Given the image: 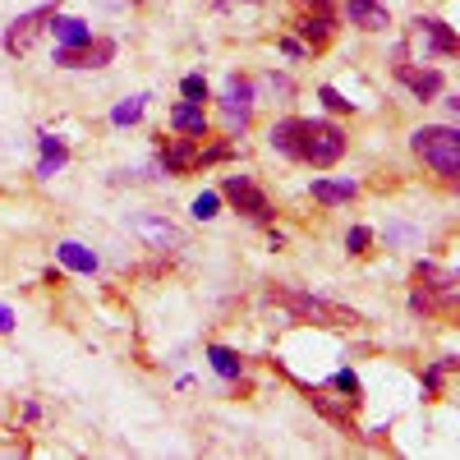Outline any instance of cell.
I'll return each mask as SVG.
<instances>
[{
  "label": "cell",
  "mask_w": 460,
  "mask_h": 460,
  "mask_svg": "<svg viewBox=\"0 0 460 460\" xmlns=\"http://www.w3.org/2000/svg\"><path fill=\"white\" fill-rule=\"evenodd\" d=\"M410 147H414V157L424 166H433L442 180L460 175V129L456 125H424V129H414Z\"/></svg>",
  "instance_id": "cell-1"
},
{
  "label": "cell",
  "mask_w": 460,
  "mask_h": 460,
  "mask_svg": "<svg viewBox=\"0 0 460 460\" xmlns=\"http://www.w3.org/2000/svg\"><path fill=\"white\" fill-rule=\"evenodd\" d=\"M345 152V134L332 120H299V162L314 166H336Z\"/></svg>",
  "instance_id": "cell-2"
},
{
  "label": "cell",
  "mask_w": 460,
  "mask_h": 460,
  "mask_svg": "<svg viewBox=\"0 0 460 460\" xmlns=\"http://www.w3.org/2000/svg\"><path fill=\"white\" fill-rule=\"evenodd\" d=\"M272 299H281L295 318H309V323H327V327H350V323H359L350 309H336V304L314 299V295H304V290H277Z\"/></svg>",
  "instance_id": "cell-3"
},
{
  "label": "cell",
  "mask_w": 460,
  "mask_h": 460,
  "mask_svg": "<svg viewBox=\"0 0 460 460\" xmlns=\"http://www.w3.org/2000/svg\"><path fill=\"white\" fill-rule=\"evenodd\" d=\"M414 47L424 51V56H456L460 51V37L456 28H447L442 19H414Z\"/></svg>",
  "instance_id": "cell-4"
},
{
  "label": "cell",
  "mask_w": 460,
  "mask_h": 460,
  "mask_svg": "<svg viewBox=\"0 0 460 460\" xmlns=\"http://www.w3.org/2000/svg\"><path fill=\"white\" fill-rule=\"evenodd\" d=\"M221 194H226L230 203H235L240 212H249L253 221H272V203H267V194H262V189H258L249 175H230Z\"/></svg>",
  "instance_id": "cell-5"
},
{
  "label": "cell",
  "mask_w": 460,
  "mask_h": 460,
  "mask_svg": "<svg viewBox=\"0 0 460 460\" xmlns=\"http://www.w3.org/2000/svg\"><path fill=\"white\" fill-rule=\"evenodd\" d=\"M111 56H115V42H106V37H88V42H79V47H56V65H65V69H102V65H111Z\"/></svg>",
  "instance_id": "cell-6"
},
{
  "label": "cell",
  "mask_w": 460,
  "mask_h": 460,
  "mask_svg": "<svg viewBox=\"0 0 460 460\" xmlns=\"http://www.w3.org/2000/svg\"><path fill=\"white\" fill-rule=\"evenodd\" d=\"M221 111H226V120H230V129H249V115H253V84L249 79H240V74H230V84H226V93H221Z\"/></svg>",
  "instance_id": "cell-7"
},
{
  "label": "cell",
  "mask_w": 460,
  "mask_h": 460,
  "mask_svg": "<svg viewBox=\"0 0 460 460\" xmlns=\"http://www.w3.org/2000/svg\"><path fill=\"white\" fill-rule=\"evenodd\" d=\"M51 14H56V5H42V10H32V14H19V19L10 23V32H5V51H10V56H23V51L37 42V32L51 23Z\"/></svg>",
  "instance_id": "cell-8"
},
{
  "label": "cell",
  "mask_w": 460,
  "mask_h": 460,
  "mask_svg": "<svg viewBox=\"0 0 460 460\" xmlns=\"http://www.w3.org/2000/svg\"><path fill=\"white\" fill-rule=\"evenodd\" d=\"M401 65H396V79L419 97V102H433L438 93H442V74L438 69H414V65H405V56H396Z\"/></svg>",
  "instance_id": "cell-9"
},
{
  "label": "cell",
  "mask_w": 460,
  "mask_h": 460,
  "mask_svg": "<svg viewBox=\"0 0 460 460\" xmlns=\"http://www.w3.org/2000/svg\"><path fill=\"white\" fill-rule=\"evenodd\" d=\"M134 230L152 244V249H180L184 244V235L166 221V217H152V212H143V217H134Z\"/></svg>",
  "instance_id": "cell-10"
},
{
  "label": "cell",
  "mask_w": 460,
  "mask_h": 460,
  "mask_svg": "<svg viewBox=\"0 0 460 460\" xmlns=\"http://www.w3.org/2000/svg\"><path fill=\"white\" fill-rule=\"evenodd\" d=\"M345 14H350L355 28H368V32L392 28V14H387V5H382V0H350V5H345Z\"/></svg>",
  "instance_id": "cell-11"
},
{
  "label": "cell",
  "mask_w": 460,
  "mask_h": 460,
  "mask_svg": "<svg viewBox=\"0 0 460 460\" xmlns=\"http://www.w3.org/2000/svg\"><path fill=\"white\" fill-rule=\"evenodd\" d=\"M162 162H166V175L194 171V166H199V147H194V138H171V143L162 147Z\"/></svg>",
  "instance_id": "cell-12"
},
{
  "label": "cell",
  "mask_w": 460,
  "mask_h": 460,
  "mask_svg": "<svg viewBox=\"0 0 460 460\" xmlns=\"http://www.w3.org/2000/svg\"><path fill=\"white\" fill-rule=\"evenodd\" d=\"M171 125H175L180 134H189V138H208V115H203V106H194V102H180V106L171 111Z\"/></svg>",
  "instance_id": "cell-13"
},
{
  "label": "cell",
  "mask_w": 460,
  "mask_h": 460,
  "mask_svg": "<svg viewBox=\"0 0 460 460\" xmlns=\"http://www.w3.org/2000/svg\"><path fill=\"white\" fill-rule=\"evenodd\" d=\"M309 189H314V199L327 203V208H341V203H350V199L359 194L355 180H314Z\"/></svg>",
  "instance_id": "cell-14"
},
{
  "label": "cell",
  "mask_w": 460,
  "mask_h": 460,
  "mask_svg": "<svg viewBox=\"0 0 460 460\" xmlns=\"http://www.w3.org/2000/svg\"><path fill=\"white\" fill-rule=\"evenodd\" d=\"M51 32H56V47H79V42H88V23L84 19H74V14H51V23H47Z\"/></svg>",
  "instance_id": "cell-15"
},
{
  "label": "cell",
  "mask_w": 460,
  "mask_h": 460,
  "mask_svg": "<svg viewBox=\"0 0 460 460\" xmlns=\"http://www.w3.org/2000/svg\"><path fill=\"white\" fill-rule=\"evenodd\" d=\"M56 258L69 267V272H97V253H93V249H84L79 240H65V244L56 249Z\"/></svg>",
  "instance_id": "cell-16"
},
{
  "label": "cell",
  "mask_w": 460,
  "mask_h": 460,
  "mask_svg": "<svg viewBox=\"0 0 460 460\" xmlns=\"http://www.w3.org/2000/svg\"><path fill=\"white\" fill-rule=\"evenodd\" d=\"M267 138H272V147L281 152V157H295L299 162V120H277Z\"/></svg>",
  "instance_id": "cell-17"
},
{
  "label": "cell",
  "mask_w": 460,
  "mask_h": 460,
  "mask_svg": "<svg viewBox=\"0 0 460 460\" xmlns=\"http://www.w3.org/2000/svg\"><path fill=\"white\" fill-rule=\"evenodd\" d=\"M65 162H69V147H65L60 138L42 134V166H37V175H56Z\"/></svg>",
  "instance_id": "cell-18"
},
{
  "label": "cell",
  "mask_w": 460,
  "mask_h": 460,
  "mask_svg": "<svg viewBox=\"0 0 460 460\" xmlns=\"http://www.w3.org/2000/svg\"><path fill=\"white\" fill-rule=\"evenodd\" d=\"M299 37H304L309 47H323L327 37H332V14H309V19L299 23Z\"/></svg>",
  "instance_id": "cell-19"
},
{
  "label": "cell",
  "mask_w": 460,
  "mask_h": 460,
  "mask_svg": "<svg viewBox=\"0 0 460 460\" xmlns=\"http://www.w3.org/2000/svg\"><path fill=\"white\" fill-rule=\"evenodd\" d=\"M208 359H212V368H217L221 377H240V373H244L240 355H235V350H226V345H212V350H208Z\"/></svg>",
  "instance_id": "cell-20"
},
{
  "label": "cell",
  "mask_w": 460,
  "mask_h": 460,
  "mask_svg": "<svg viewBox=\"0 0 460 460\" xmlns=\"http://www.w3.org/2000/svg\"><path fill=\"white\" fill-rule=\"evenodd\" d=\"M143 102H147V97H129V102H120V106L111 111V125H134L138 115H143Z\"/></svg>",
  "instance_id": "cell-21"
},
{
  "label": "cell",
  "mask_w": 460,
  "mask_h": 460,
  "mask_svg": "<svg viewBox=\"0 0 460 460\" xmlns=\"http://www.w3.org/2000/svg\"><path fill=\"white\" fill-rule=\"evenodd\" d=\"M180 93H184V102L203 106V102H208V79H203V74H189V79L180 84Z\"/></svg>",
  "instance_id": "cell-22"
},
{
  "label": "cell",
  "mask_w": 460,
  "mask_h": 460,
  "mask_svg": "<svg viewBox=\"0 0 460 460\" xmlns=\"http://www.w3.org/2000/svg\"><path fill=\"white\" fill-rule=\"evenodd\" d=\"M189 212H194L199 221H212V217L221 212V194H212V189H208V194H199V199H194V208H189Z\"/></svg>",
  "instance_id": "cell-23"
},
{
  "label": "cell",
  "mask_w": 460,
  "mask_h": 460,
  "mask_svg": "<svg viewBox=\"0 0 460 460\" xmlns=\"http://www.w3.org/2000/svg\"><path fill=\"white\" fill-rule=\"evenodd\" d=\"M368 240H373L368 230H364V226H355L350 235H345V249H350V253H364V249H368Z\"/></svg>",
  "instance_id": "cell-24"
},
{
  "label": "cell",
  "mask_w": 460,
  "mask_h": 460,
  "mask_svg": "<svg viewBox=\"0 0 460 460\" xmlns=\"http://www.w3.org/2000/svg\"><path fill=\"white\" fill-rule=\"evenodd\" d=\"M318 102H327L332 111H350V102H345V97H341L332 84H327V88H318Z\"/></svg>",
  "instance_id": "cell-25"
},
{
  "label": "cell",
  "mask_w": 460,
  "mask_h": 460,
  "mask_svg": "<svg viewBox=\"0 0 460 460\" xmlns=\"http://www.w3.org/2000/svg\"><path fill=\"white\" fill-rule=\"evenodd\" d=\"M336 387L355 401V396H359V377H355V373H336Z\"/></svg>",
  "instance_id": "cell-26"
},
{
  "label": "cell",
  "mask_w": 460,
  "mask_h": 460,
  "mask_svg": "<svg viewBox=\"0 0 460 460\" xmlns=\"http://www.w3.org/2000/svg\"><path fill=\"white\" fill-rule=\"evenodd\" d=\"M226 157H230V143H217V147L199 152V166H203V162H226Z\"/></svg>",
  "instance_id": "cell-27"
},
{
  "label": "cell",
  "mask_w": 460,
  "mask_h": 460,
  "mask_svg": "<svg viewBox=\"0 0 460 460\" xmlns=\"http://www.w3.org/2000/svg\"><path fill=\"white\" fill-rule=\"evenodd\" d=\"M14 327V314H10V304H0V332H10Z\"/></svg>",
  "instance_id": "cell-28"
},
{
  "label": "cell",
  "mask_w": 460,
  "mask_h": 460,
  "mask_svg": "<svg viewBox=\"0 0 460 460\" xmlns=\"http://www.w3.org/2000/svg\"><path fill=\"white\" fill-rule=\"evenodd\" d=\"M304 5H323V0H304Z\"/></svg>",
  "instance_id": "cell-29"
}]
</instances>
